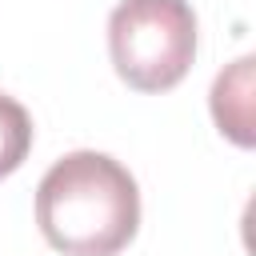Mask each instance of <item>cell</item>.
Masks as SVG:
<instances>
[{"mask_svg": "<svg viewBox=\"0 0 256 256\" xmlns=\"http://www.w3.org/2000/svg\"><path fill=\"white\" fill-rule=\"evenodd\" d=\"M36 224L64 256H116L140 228V188L108 152L76 148L40 176Z\"/></svg>", "mask_w": 256, "mask_h": 256, "instance_id": "obj_1", "label": "cell"}, {"mask_svg": "<svg viewBox=\"0 0 256 256\" xmlns=\"http://www.w3.org/2000/svg\"><path fill=\"white\" fill-rule=\"evenodd\" d=\"M108 56L136 92L176 88L196 60V12L188 0H120L108 16Z\"/></svg>", "mask_w": 256, "mask_h": 256, "instance_id": "obj_2", "label": "cell"}, {"mask_svg": "<svg viewBox=\"0 0 256 256\" xmlns=\"http://www.w3.org/2000/svg\"><path fill=\"white\" fill-rule=\"evenodd\" d=\"M252 56H240L228 72H220L212 80V120L216 128L240 144V148H252Z\"/></svg>", "mask_w": 256, "mask_h": 256, "instance_id": "obj_3", "label": "cell"}, {"mask_svg": "<svg viewBox=\"0 0 256 256\" xmlns=\"http://www.w3.org/2000/svg\"><path fill=\"white\" fill-rule=\"evenodd\" d=\"M28 152H32V116L16 96L0 92V180L12 176L28 160Z\"/></svg>", "mask_w": 256, "mask_h": 256, "instance_id": "obj_4", "label": "cell"}]
</instances>
